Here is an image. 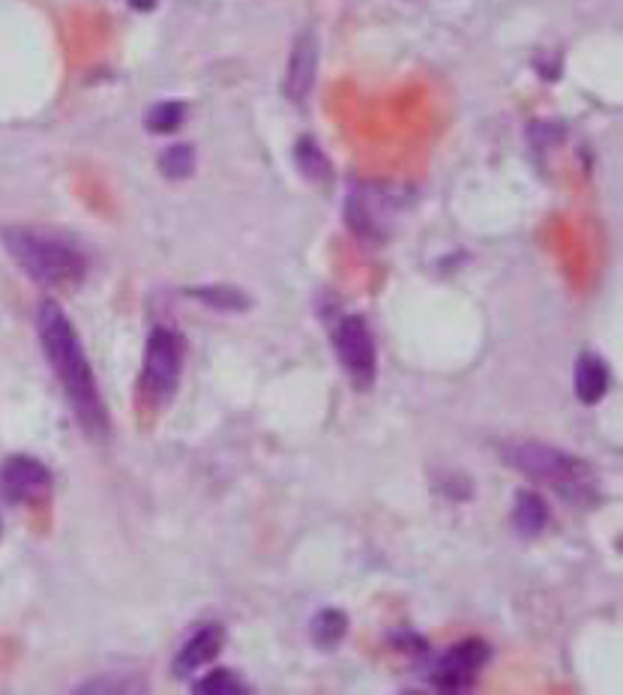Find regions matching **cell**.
<instances>
[{"mask_svg": "<svg viewBox=\"0 0 623 695\" xmlns=\"http://www.w3.org/2000/svg\"><path fill=\"white\" fill-rule=\"evenodd\" d=\"M36 331H39V343H43L46 360L55 369L69 405L76 408L81 422L93 435H103L105 426H108V417H105L103 399H100V387H96V378H93L91 360L81 348V339L76 327H72V321L64 315V309L57 303L46 300L36 312Z\"/></svg>", "mask_w": 623, "mask_h": 695, "instance_id": "cell-1", "label": "cell"}, {"mask_svg": "<svg viewBox=\"0 0 623 695\" xmlns=\"http://www.w3.org/2000/svg\"><path fill=\"white\" fill-rule=\"evenodd\" d=\"M12 262L43 286H72L84 276V255L67 240L36 229H7L3 234Z\"/></svg>", "mask_w": 623, "mask_h": 695, "instance_id": "cell-2", "label": "cell"}, {"mask_svg": "<svg viewBox=\"0 0 623 695\" xmlns=\"http://www.w3.org/2000/svg\"><path fill=\"white\" fill-rule=\"evenodd\" d=\"M500 456H504L507 465L516 467L519 474L540 479V483H549V486L564 491L567 498H573V491L588 489V465L552 444L516 441V444L504 447Z\"/></svg>", "mask_w": 623, "mask_h": 695, "instance_id": "cell-3", "label": "cell"}, {"mask_svg": "<svg viewBox=\"0 0 623 695\" xmlns=\"http://www.w3.org/2000/svg\"><path fill=\"white\" fill-rule=\"evenodd\" d=\"M183 375V339L169 327H157L150 333L148 351H145V369L141 384L150 396L171 399Z\"/></svg>", "mask_w": 623, "mask_h": 695, "instance_id": "cell-4", "label": "cell"}, {"mask_svg": "<svg viewBox=\"0 0 623 695\" xmlns=\"http://www.w3.org/2000/svg\"><path fill=\"white\" fill-rule=\"evenodd\" d=\"M333 345L354 387L372 390L378 378V351H374L372 331L366 327V321L360 315L342 318L333 331Z\"/></svg>", "mask_w": 623, "mask_h": 695, "instance_id": "cell-5", "label": "cell"}, {"mask_svg": "<svg viewBox=\"0 0 623 695\" xmlns=\"http://www.w3.org/2000/svg\"><path fill=\"white\" fill-rule=\"evenodd\" d=\"M492 650L483 638H465L443 653L441 660L431 665L429 681L443 693H462L471 690L480 672L486 669Z\"/></svg>", "mask_w": 623, "mask_h": 695, "instance_id": "cell-6", "label": "cell"}, {"mask_svg": "<svg viewBox=\"0 0 623 695\" xmlns=\"http://www.w3.org/2000/svg\"><path fill=\"white\" fill-rule=\"evenodd\" d=\"M48 489H51L48 467L31 456H12L0 471V495L10 503L43 501Z\"/></svg>", "mask_w": 623, "mask_h": 695, "instance_id": "cell-7", "label": "cell"}, {"mask_svg": "<svg viewBox=\"0 0 623 695\" xmlns=\"http://www.w3.org/2000/svg\"><path fill=\"white\" fill-rule=\"evenodd\" d=\"M226 648V629L219 627V624H205V627H198L193 636L186 638V645L181 648L177 653V660H174V674L177 677H189L193 672L198 669H205L210 662L222 653Z\"/></svg>", "mask_w": 623, "mask_h": 695, "instance_id": "cell-8", "label": "cell"}, {"mask_svg": "<svg viewBox=\"0 0 623 695\" xmlns=\"http://www.w3.org/2000/svg\"><path fill=\"white\" fill-rule=\"evenodd\" d=\"M315 67H318V43L312 34H303L297 39L295 51H291V60H288V69H285L282 93L291 100V103H303L312 91V81H315Z\"/></svg>", "mask_w": 623, "mask_h": 695, "instance_id": "cell-9", "label": "cell"}, {"mask_svg": "<svg viewBox=\"0 0 623 695\" xmlns=\"http://www.w3.org/2000/svg\"><path fill=\"white\" fill-rule=\"evenodd\" d=\"M609 384H612V372H609V363L602 360L600 354H593V351L581 354L576 363L578 399L585 402V405H597V402L605 399Z\"/></svg>", "mask_w": 623, "mask_h": 695, "instance_id": "cell-10", "label": "cell"}, {"mask_svg": "<svg viewBox=\"0 0 623 695\" xmlns=\"http://www.w3.org/2000/svg\"><path fill=\"white\" fill-rule=\"evenodd\" d=\"M545 524H549V503L537 491H519L512 507V528L521 536H537L543 534Z\"/></svg>", "mask_w": 623, "mask_h": 695, "instance_id": "cell-11", "label": "cell"}, {"mask_svg": "<svg viewBox=\"0 0 623 695\" xmlns=\"http://www.w3.org/2000/svg\"><path fill=\"white\" fill-rule=\"evenodd\" d=\"M345 633H348V617L339 609H324L312 621V638L321 648H336Z\"/></svg>", "mask_w": 623, "mask_h": 695, "instance_id": "cell-12", "label": "cell"}, {"mask_svg": "<svg viewBox=\"0 0 623 695\" xmlns=\"http://www.w3.org/2000/svg\"><path fill=\"white\" fill-rule=\"evenodd\" d=\"M297 157V165H300V172L307 174L309 181H327L330 177V162L324 160V153L318 150V144L312 138H303L295 150Z\"/></svg>", "mask_w": 623, "mask_h": 695, "instance_id": "cell-13", "label": "cell"}, {"mask_svg": "<svg viewBox=\"0 0 623 695\" xmlns=\"http://www.w3.org/2000/svg\"><path fill=\"white\" fill-rule=\"evenodd\" d=\"M193 693L198 695H240L246 693V684L240 681L238 674L228 672V669H216L207 677H201L198 684L193 686Z\"/></svg>", "mask_w": 623, "mask_h": 695, "instance_id": "cell-14", "label": "cell"}, {"mask_svg": "<svg viewBox=\"0 0 623 695\" xmlns=\"http://www.w3.org/2000/svg\"><path fill=\"white\" fill-rule=\"evenodd\" d=\"M159 169H162V174L171 177V181H183V177H189L195 169L193 148H186V144H174V148H169L162 157H159Z\"/></svg>", "mask_w": 623, "mask_h": 695, "instance_id": "cell-15", "label": "cell"}, {"mask_svg": "<svg viewBox=\"0 0 623 695\" xmlns=\"http://www.w3.org/2000/svg\"><path fill=\"white\" fill-rule=\"evenodd\" d=\"M189 294L198 297V300H205L207 306H214V309H231V312H240V309L250 306V300L240 294L238 288H228V286L195 288V291H189Z\"/></svg>", "mask_w": 623, "mask_h": 695, "instance_id": "cell-16", "label": "cell"}, {"mask_svg": "<svg viewBox=\"0 0 623 695\" xmlns=\"http://www.w3.org/2000/svg\"><path fill=\"white\" fill-rule=\"evenodd\" d=\"M183 117H186L183 103H159L150 108L148 126L153 132H159V136H165V132H174L183 124Z\"/></svg>", "mask_w": 623, "mask_h": 695, "instance_id": "cell-17", "label": "cell"}, {"mask_svg": "<svg viewBox=\"0 0 623 695\" xmlns=\"http://www.w3.org/2000/svg\"><path fill=\"white\" fill-rule=\"evenodd\" d=\"M129 7H132V10H138V12H148V10H153V7H157V0H129Z\"/></svg>", "mask_w": 623, "mask_h": 695, "instance_id": "cell-18", "label": "cell"}]
</instances>
